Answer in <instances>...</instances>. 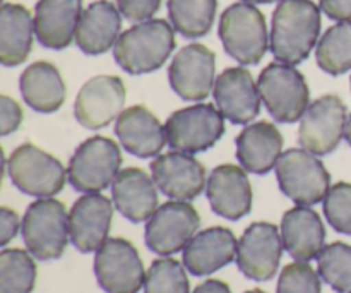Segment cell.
Segmentation results:
<instances>
[{
	"mask_svg": "<svg viewBox=\"0 0 351 293\" xmlns=\"http://www.w3.org/2000/svg\"><path fill=\"white\" fill-rule=\"evenodd\" d=\"M321 33V9L312 0H281L273 14L269 47L274 58L297 65L307 60Z\"/></svg>",
	"mask_w": 351,
	"mask_h": 293,
	"instance_id": "6da1fadb",
	"label": "cell"
},
{
	"mask_svg": "<svg viewBox=\"0 0 351 293\" xmlns=\"http://www.w3.org/2000/svg\"><path fill=\"white\" fill-rule=\"evenodd\" d=\"M173 50L175 27L165 19H149L120 34L113 57L129 74H149L163 67Z\"/></svg>",
	"mask_w": 351,
	"mask_h": 293,
	"instance_id": "7a4b0ae2",
	"label": "cell"
},
{
	"mask_svg": "<svg viewBox=\"0 0 351 293\" xmlns=\"http://www.w3.org/2000/svg\"><path fill=\"white\" fill-rule=\"evenodd\" d=\"M218 33L226 54L243 65L259 64L269 47L264 14L252 3L237 2L225 9Z\"/></svg>",
	"mask_w": 351,
	"mask_h": 293,
	"instance_id": "3957f363",
	"label": "cell"
},
{
	"mask_svg": "<svg viewBox=\"0 0 351 293\" xmlns=\"http://www.w3.org/2000/svg\"><path fill=\"white\" fill-rule=\"evenodd\" d=\"M21 230L27 250L40 261L62 257L71 240L67 209L53 198H40L31 202L24 213Z\"/></svg>",
	"mask_w": 351,
	"mask_h": 293,
	"instance_id": "277c9868",
	"label": "cell"
},
{
	"mask_svg": "<svg viewBox=\"0 0 351 293\" xmlns=\"http://www.w3.org/2000/svg\"><path fill=\"white\" fill-rule=\"evenodd\" d=\"M261 99L276 122L293 124L308 108V86L304 74L290 64L273 62L257 81Z\"/></svg>",
	"mask_w": 351,
	"mask_h": 293,
	"instance_id": "5b68a950",
	"label": "cell"
},
{
	"mask_svg": "<svg viewBox=\"0 0 351 293\" xmlns=\"http://www.w3.org/2000/svg\"><path fill=\"white\" fill-rule=\"evenodd\" d=\"M276 178L281 192L298 206H314L324 201L331 175L324 163L307 150L285 151L276 163Z\"/></svg>",
	"mask_w": 351,
	"mask_h": 293,
	"instance_id": "8992f818",
	"label": "cell"
},
{
	"mask_svg": "<svg viewBox=\"0 0 351 293\" xmlns=\"http://www.w3.org/2000/svg\"><path fill=\"white\" fill-rule=\"evenodd\" d=\"M12 184L33 198H51L64 189L67 172L64 165L47 151L24 143L12 151L7 161Z\"/></svg>",
	"mask_w": 351,
	"mask_h": 293,
	"instance_id": "52a82bcc",
	"label": "cell"
},
{
	"mask_svg": "<svg viewBox=\"0 0 351 293\" xmlns=\"http://www.w3.org/2000/svg\"><path fill=\"white\" fill-rule=\"evenodd\" d=\"M122 153L115 141L105 136L89 137L72 154L67 177L79 192H101L120 174Z\"/></svg>",
	"mask_w": 351,
	"mask_h": 293,
	"instance_id": "ba28073f",
	"label": "cell"
},
{
	"mask_svg": "<svg viewBox=\"0 0 351 293\" xmlns=\"http://www.w3.org/2000/svg\"><path fill=\"white\" fill-rule=\"evenodd\" d=\"M170 148L195 154L215 146L225 134V117L211 103L177 110L165 124Z\"/></svg>",
	"mask_w": 351,
	"mask_h": 293,
	"instance_id": "9c48e42d",
	"label": "cell"
},
{
	"mask_svg": "<svg viewBox=\"0 0 351 293\" xmlns=\"http://www.w3.org/2000/svg\"><path fill=\"white\" fill-rule=\"evenodd\" d=\"M95 274L106 293H137L146 281L139 253L120 237L108 239L96 250Z\"/></svg>",
	"mask_w": 351,
	"mask_h": 293,
	"instance_id": "30bf717a",
	"label": "cell"
},
{
	"mask_svg": "<svg viewBox=\"0 0 351 293\" xmlns=\"http://www.w3.org/2000/svg\"><path fill=\"white\" fill-rule=\"evenodd\" d=\"M348 122L346 105L336 95H326L315 99L305 110L298 127V139L304 150L315 156L332 153L345 136Z\"/></svg>",
	"mask_w": 351,
	"mask_h": 293,
	"instance_id": "8fae6325",
	"label": "cell"
},
{
	"mask_svg": "<svg viewBox=\"0 0 351 293\" xmlns=\"http://www.w3.org/2000/svg\"><path fill=\"white\" fill-rule=\"evenodd\" d=\"M201 225V216L187 201H170L154 211L146 223V246L160 256L184 250Z\"/></svg>",
	"mask_w": 351,
	"mask_h": 293,
	"instance_id": "7c38bea8",
	"label": "cell"
},
{
	"mask_svg": "<svg viewBox=\"0 0 351 293\" xmlns=\"http://www.w3.org/2000/svg\"><path fill=\"white\" fill-rule=\"evenodd\" d=\"M216 55L206 45L192 43L178 50L168 69L170 86L185 102H202L215 88Z\"/></svg>",
	"mask_w": 351,
	"mask_h": 293,
	"instance_id": "4fadbf2b",
	"label": "cell"
},
{
	"mask_svg": "<svg viewBox=\"0 0 351 293\" xmlns=\"http://www.w3.org/2000/svg\"><path fill=\"white\" fill-rule=\"evenodd\" d=\"M125 96V84L117 75L91 78L79 89L75 98V120L86 129H103L123 112Z\"/></svg>",
	"mask_w": 351,
	"mask_h": 293,
	"instance_id": "5bb4252c",
	"label": "cell"
},
{
	"mask_svg": "<svg viewBox=\"0 0 351 293\" xmlns=\"http://www.w3.org/2000/svg\"><path fill=\"white\" fill-rule=\"evenodd\" d=\"M283 239L276 225L252 223L240 237L237 247V266L254 281H267L276 274L283 254Z\"/></svg>",
	"mask_w": 351,
	"mask_h": 293,
	"instance_id": "9a60e30c",
	"label": "cell"
},
{
	"mask_svg": "<svg viewBox=\"0 0 351 293\" xmlns=\"http://www.w3.org/2000/svg\"><path fill=\"white\" fill-rule=\"evenodd\" d=\"M113 202L99 192L81 196L69 213V237L79 253H96L108 240Z\"/></svg>",
	"mask_w": 351,
	"mask_h": 293,
	"instance_id": "2e32d148",
	"label": "cell"
},
{
	"mask_svg": "<svg viewBox=\"0 0 351 293\" xmlns=\"http://www.w3.org/2000/svg\"><path fill=\"white\" fill-rule=\"evenodd\" d=\"M151 175L158 189L175 201L195 199L208 185L204 165L182 151L160 154L151 163Z\"/></svg>",
	"mask_w": 351,
	"mask_h": 293,
	"instance_id": "e0dca14e",
	"label": "cell"
},
{
	"mask_svg": "<svg viewBox=\"0 0 351 293\" xmlns=\"http://www.w3.org/2000/svg\"><path fill=\"white\" fill-rule=\"evenodd\" d=\"M213 96L223 117L237 126H247L261 112L259 89L245 67L225 69L216 79Z\"/></svg>",
	"mask_w": 351,
	"mask_h": 293,
	"instance_id": "ac0fdd59",
	"label": "cell"
},
{
	"mask_svg": "<svg viewBox=\"0 0 351 293\" xmlns=\"http://www.w3.org/2000/svg\"><path fill=\"white\" fill-rule=\"evenodd\" d=\"M211 209L221 218L237 222L252 209V185L247 172L237 165H219L211 172L206 185Z\"/></svg>",
	"mask_w": 351,
	"mask_h": 293,
	"instance_id": "d6986e66",
	"label": "cell"
},
{
	"mask_svg": "<svg viewBox=\"0 0 351 293\" xmlns=\"http://www.w3.org/2000/svg\"><path fill=\"white\" fill-rule=\"evenodd\" d=\"M115 132L123 150L139 158L158 156L165 144H168L165 127L144 105L123 110L117 119Z\"/></svg>",
	"mask_w": 351,
	"mask_h": 293,
	"instance_id": "ffe728a7",
	"label": "cell"
},
{
	"mask_svg": "<svg viewBox=\"0 0 351 293\" xmlns=\"http://www.w3.org/2000/svg\"><path fill=\"white\" fill-rule=\"evenodd\" d=\"M237 242L232 230L211 226L195 233L184 249V266L194 277H208L237 259Z\"/></svg>",
	"mask_w": 351,
	"mask_h": 293,
	"instance_id": "44dd1931",
	"label": "cell"
},
{
	"mask_svg": "<svg viewBox=\"0 0 351 293\" xmlns=\"http://www.w3.org/2000/svg\"><path fill=\"white\" fill-rule=\"evenodd\" d=\"M82 0H38L34 33L45 48L64 50L75 40L82 17Z\"/></svg>",
	"mask_w": 351,
	"mask_h": 293,
	"instance_id": "7402d4cb",
	"label": "cell"
},
{
	"mask_svg": "<svg viewBox=\"0 0 351 293\" xmlns=\"http://www.w3.org/2000/svg\"><path fill=\"white\" fill-rule=\"evenodd\" d=\"M156 187L143 168H123L112 184L113 204L129 222H147L158 209Z\"/></svg>",
	"mask_w": 351,
	"mask_h": 293,
	"instance_id": "603a6c76",
	"label": "cell"
},
{
	"mask_svg": "<svg viewBox=\"0 0 351 293\" xmlns=\"http://www.w3.org/2000/svg\"><path fill=\"white\" fill-rule=\"evenodd\" d=\"M281 239L285 250L295 261L308 263L319 257L324 249V223L308 206H295L288 209L281 220Z\"/></svg>",
	"mask_w": 351,
	"mask_h": 293,
	"instance_id": "cb8c5ba5",
	"label": "cell"
},
{
	"mask_svg": "<svg viewBox=\"0 0 351 293\" xmlns=\"http://www.w3.org/2000/svg\"><path fill=\"white\" fill-rule=\"evenodd\" d=\"M283 136L274 124L261 120L237 136V158L247 172L266 175L276 168L283 153Z\"/></svg>",
	"mask_w": 351,
	"mask_h": 293,
	"instance_id": "d4e9b609",
	"label": "cell"
},
{
	"mask_svg": "<svg viewBox=\"0 0 351 293\" xmlns=\"http://www.w3.org/2000/svg\"><path fill=\"white\" fill-rule=\"evenodd\" d=\"M122 14L110 0H96L82 12L75 31V43L86 55H101L120 38Z\"/></svg>",
	"mask_w": 351,
	"mask_h": 293,
	"instance_id": "484cf974",
	"label": "cell"
},
{
	"mask_svg": "<svg viewBox=\"0 0 351 293\" xmlns=\"http://www.w3.org/2000/svg\"><path fill=\"white\" fill-rule=\"evenodd\" d=\"M21 95L29 108L40 113L57 112L65 102L64 78L50 62H34L27 65L19 79Z\"/></svg>",
	"mask_w": 351,
	"mask_h": 293,
	"instance_id": "4316f807",
	"label": "cell"
},
{
	"mask_svg": "<svg viewBox=\"0 0 351 293\" xmlns=\"http://www.w3.org/2000/svg\"><path fill=\"white\" fill-rule=\"evenodd\" d=\"M34 17L21 3H3L0 9V62L5 67L23 64L33 48Z\"/></svg>",
	"mask_w": 351,
	"mask_h": 293,
	"instance_id": "83f0119b",
	"label": "cell"
},
{
	"mask_svg": "<svg viewBox=\"0 0 351 293\" xmlns=\"http://www.w3.org/2000/svg\"><path fill=\"white\" fill-rule=\"evenodd\" d=\"M218 0H168V16L175 31L185 38H201L211 31Z\"/></svg>",
	"mask_w": 351,
	"mask_h": 293,
	"instance_id": "f1b7e54d",
	"label": "cell"
},
{
	"mask_svg": "<svg viewBox=\"0 0 351 293\" xmlns=\"http://www.w3.org/2000/svg\"><path fill=\"white\" fill-rule=\"evenodd\" d=\"M317 65L331 75L351 71V21L329 27L315 48Z\"/></svg>",
	"mask_w": 351,
	"mask_h": 293,
	"instance_id": "f546056e",
	"label": "cell"
},
{
	"mask_svg": "<svg viewBox=\"0 0 351 293\" xmlns=\"http://www.w3.org/2000/svg\"><path fill=\"white\" fill-rule=\"evenodd\" d=\"M36 283V263L23 249L0 253V293H31Z\"/></svg>",
	"mask_w": 351,
	"mask_h": 293,
	"instance_id": "4dcf8cb0",
	"label": "cell"
},
{
	"mask_svg": "<svg viewBox=\"0 0 351 293\" xmlns=\"http://www.w3.org/2000/svg\"><path fill=\"white\" fill-rule=\"evenodd\" d=\"M319 277L339 293H351V246L335 242L326 246L317 257Z\"/></svg>",
	"mask_w": 351,
	"mask_h": 293,
	"instance_id": "1f68e13d",
	"label": "cell"
},
{
	"mask_svg": "<svg viewBox=\"0 0 351 293\" xmlns=\"http://www.w3.org/2000/svg\"><path fill=\"white\" fill-rule=\"evenodd\" d=\"M144 293H191L184 266L171 257L153 261L146 273Z\"/></svg>",
	"mask_w": 351,
	"mask_h": 293,
	"instance_id": "d6a6232c",
	"label": "cell"
},
{
	"mask_svg": "<svg viewBox=\"0 0 351 293\" xmlns=\"http://www.w3.org/2000/svg\"><path fill=\"white\" fill-rule=\"evenodd\" d=\"M324 215L336 232L351 235V184L339 182L329 189L324 199Z\"/></svg>",
	"mask_w": 351,
	"mask_h": 293,
	"instance_id": "836d02e7",
	"label": "cell"
},
{
	"mask_svg": "<svg viewBox=\"0 0 351 293\" xmlns=\"http://www.w3.org/2000/svg\"><path fill=\"white\" fill-rule=\"evenodd\" d=\"M276 293H321V278L308 263H291L283 268Z\"/></svg>",
	"mask_w": 351,
	"mask_h": 293,
	"instance_id": "e575fe53",
	"label": "cell"
},
{
	"mask_svg": "<svg viewBox=\"0 0 351 293\" xmlns=\"http://www.w3.org/2000/svg\"><path fill=\"white\" fill-rule=\"evenodd\" d=\"M117 7L130 23H144L160 10L161 0H117Z\"/></svg>",
	"mask_w": 351,
	"mask_h": 293,
	"instance_id": "d590c367",
	"label": "cell"
},
{
	"mask_svg": "<svg viewBox=\"0 0 351 293\" xmlns=\"http://www.w3.org/2000/svg\"><path fill=\"white\" fill-rule=\"evenodd\" d=\"M21 122H23V108L19 103L9 96H2L0 98V134L9 136L16 132Z\"/></svg>",
	"mask_w": 351,
	"mask_h": 293,
	"instance_id": "8d00e7d4",
	"label": "cell"
},
{
	"mask_svg": "<svg viewBox=\"0 0 351 293\" xmlns=\"http://www.w3.org/2000/svg\"><path fill=\"white\" fill-rule=\"evenodd\" d=\"M19 226H23V223L19 222L16 211L9 208L0 209V246L5 247L17 235Z\"/></svg>",
	"mask_w": 351,
	"mask_h": 293,
	"instance_id": "74e56055",
	"label": "cell"
},
{
	"mask_svg": "<svg viewBox=\"0 0 351 293\" xmlns=\"http://www.w3.org/2000/svg\"><path fill=\"white\" fill-rule=\"evenodd\" d=\"M321 9L329 19L351 21V0H321Z\"/></svg>",
	"mask_w": 351,
	"mask_h": 293,
	"instance_id": "f35d334b",
	"label": "cell"
},
{
	"mask_svg": "<svg viewBox=\"0 0 351 293\" xmlns=\"http://www.w3.org/2000/svg\"><path fill=\"white\" fill-rule=\"evenodd\" d=\"M192 293H232L228 285L221 280H206Z\"/></svg>",
	"mask_w": 351,
	"mask_h": 293,
	"instance_id": "ab89813d",
	"label": "cell"
},
{
	"mask_svg": "<svg viewBox=\"0 0 351 293\" xmlns=\"http://www.w3.org/2000/svg\"><path fill=\"white\" fill-rule=\"evenodd\" d=\"M345 139L348 141V144L351 146V115L348 117V122H346L345 127Z\"/></svg>",
	"mask_w": 351,
	"mask_h": 293,
	"instance_id": "60d3db41",
	"label": "cell"
},
{
	"mask_svg": "<svg viewBox=\"0 0 351 293\" xmlns=\"http://www.w3.org/2000/svg\"><path fill=\"white\" fill-rule=\"evenodd\" d=\"M247 3H273V2H281V0H243Z\"/></svg>",
	"mask_w": 351,
	"mask_h": 293,
	"instance_id": "b9f144b4",
	"label": "cell"
},
{
	"mask_svg": "<svg viewBox=\"0 0 351 293\" xmlns=\"http://www.w3.org/2000/svg\"><path fill=\"white\" fill-rule=\"evenodd\" d=\"M245 293H266V292L259 290V288H254V290H249V292H245Z\"/></svg>",
	"mask_w": 351,
	"mask_h": 293,
	"instance_id": "7bdbcfd3",
	"label": "cell"
}]
</instances>
